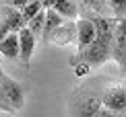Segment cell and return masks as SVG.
<instances>
[{"label":"cell","instance_id":"obj_15","mask_svg":"<svg viewBox=\"0 0 126 117\" xmlns=\"http://www.w3.org/2000/svg\"><path fill=\"white\" fill-rule=\"evenodd\" d=\"M41 10H44V6H41V2L39 0H33L31 4H27L23 10H21V14H23V19H25V23H29L31 19L35 17V14H39Z\"/></svg>","mask_w":126,"mask_h":117},{"label":"cell","instance_id":"obj_5","mask_svg":"<svg viewBox=\"0 0 126 117\" xmlns=\"http://www.w3.org/2000/svg\"><path fill=\"white\" fill-rule=\"evenodd\" d=\"M112 60L120 66L122 74H126V19L116 21L114 45H112Z\"/></svg>","mask_w":126,"mask_h":117},{"label":"cell","instance_id":"obj_8","mask_svg":"<svg viewBox=\"0 0 126 117\" xmlns=\"http://www.w3.org/2000/svg\"><path fill=\"white\" fill-rule=\"evenodd\" d=\"M35 43H37V39L33 37V33L27 27L19 31V60L23 62V66H29L31 64V56L35 51Z\"/></svg>","mask_w":126,"mask_h":117},{"label":"cell","instance_id":"obj_4","mask_svg":"<svg viewBox=\"0 0 126 117\" xmlns=\"http://www.w3.org/2000/svg\"><path fill=\"white\" fill-rule=\"evenodd\" d=\"M25 27H27V23H25V19H23L19 8L0 4V41L8 33H19Z\"/></svg>","mask_w":126,"mask_h":117},{"label":"cell","instance_id":"obj_6","mask_svg":"<svg viewBox=\"0 0 126 117\" xmlns=\"http://www.w3.org/2000/svg\"><path fill=\"white\" fill-rule=\"evenodd\" d=\"M77 51H85L95 39V23L87 17H79L77 21Z\"/></svg>","mask_w":126,"mask_h":117},{"label":"cell","instance_id":"obj_14","mask_svg":"<svg viewBox=\"0 0 126 117\" xmlns=\"http://www.w3.org/2000/svg\"><path fill=\"white\" fill-rule=\"evenodd\" d=\"M106 2H108V8L112 12V17L116 21L126 19V0H106Z\"/></svg>","mask_w":126,"mask_h":117},{"label":"cell","instance_id":"obj_12","mask_svg":"<svg viewBox=\"0 0 126 117\" xmlns=\"http://www.w3.org/2000/svg\"><path fill=\"white\" fill-rule=\"evenodd\" d=\"M77 2H79L81 8H87V10H91V12H97V14H101V17H112L106 0H77Z\"/></svg>","mask_w":126,"mask_h":117},{"label":"cell","instance_id":"obj_1","mask_svg":"<svg viewBox=\"0 0 126 117\" xmlns=\"http://www.w3.org/2000/svg\"><path fill=\"white\" fill-rule=\"evenodd\" d=\"M81 8V6H79ZM87 10V8H81ZM87 19H91L95 23V39L93 43L87 47L85 51L77 54V58H72L70 64L77 66V64H85L89 68H99L106 62L112 60V45H114V29H116V19L112 17H101L97 12H91L87 10Z\"/></svg>","mask_w":126,"mask_h":117},{"label":"cell","instance_id":"obj_3","mask_svg":"<svg viewBox=\"0 0 126 117\" xmlns=\"http://www.w3.org/2000/svg\"><path fill=\"white\" fill-rule=\"evenodd\" d=\"M0 90H2V97L6 101V105L15 113L19 109H23V105H25V86L19 80H15L13 76H8L6 72H2V76H0Z\"/></svg>","mask_w":126,"mask_h":117},{"label":"cell","instance_id":"obj_11","mask_svg":"<svg viewBox=\"0 0 126 117\" xmlns=\"http://www.w3.org/2000/svg\"><path fill=\"white\" fill-rule=\"evenodd\" d=\"M0 56L8 60H19V33H8L0 41Z\"/></svg>","mask_w":126,"mask_h":117},{"label":"cell","instance_id":"obj_16","mask_svg":"<svg viewBox=\"0 0 126 117\" xmlns=\"http://www.w3.org/2000/svg\"><path fill=\"white\" fill-rule=\"evenodd\" d=\"M33 0H0V4H4V6H13V8H19L23 10L27 4H31Z\"/></svg>","mask_w":126,"mask_h":117},{"label":"cell","instance_id":"obj_13","mask_svg":"<svg viewBox=\"0 0 126 117\" xmlns=\"http://www.w3.org/2000/svg\"><path fill=\"white\" fill-rule=\"evenodd\" d=\"M44 25H46V10H41L39 14H35V17L27 23V29L33 33L35 39H41V33H44Z\"/></svg>","mask_w":126,"mask_h":117},{"label":"cell","instance_id":"obj_10","mask_svg":"<svg viewBox=\"0 0 126 117\" xmlns=\"http://www.w3.org/2000/svg\"><path fill=\"white\" fill-rule=\"evenodd\" d=\"M62 23H64V19H62L54 8H48V10H46V25H44V33H41V41L48 43L50 37H52V33H54Z\"/></svg>","mask_w":126,"mask_h":117},{"label":"cell","instance_id":"obj_18","mask_svg":"<svg viewBox=\"0 0 126 117\" xmlns=\"http://www.w3.org/2000/svg\"><path fill=\"white\" fill-rule=\"evenodd\" d=\"M39 2H41V6H44V10H48V8H52V6H54V2H56V0H39Z\"/></svg>","mask_w":126,"mask_h":117},{"label":"cell","instance_id":"obj_2","mask_svg":"<svg viewBox=\"0 0 126 117\" xmlns=\"http://www.w3.org/2000/svg\"><path fill=\"white\" fill-rule=\"evenodd\" d=\"M89 88L99 97L103 107L126 117V78L112 80V78H91L85 82Z\"/></svg>","mask_w":126,"mask_h":117},{"label":"cell","instance_id":"obj_9","mask_svg":"<svg viewBox=\"0 0 126 117\" xmlns=\"http://www.w3.org/2000/svg\"><path fill=\"white\" fill-rule=\"evenodd\" d=\"M52 8H54L64 21H77L81 17V8H79L77 0H56Z\"/></svg>","mask_w":126,"mask_h":117},{"label":"cell","instance_id":"obj_7","mask_svg":"<svg viewBox=\"0 0 126 117\" xmlns=\"http://www.w3.org/2000/svg\"><path fill=\"white\" fill-rule=\"evenodd\" d=\"M50 43H56L60 47H66L70 43H77V23L75 21H64L58 29L52 33Z\"/></svg>","mask_w":126,"mask_h":117},{"label":"cell","instance_id":"obj_17","mask_svg":"<svg viewBox=\"0 0 126 117\" xmlns=\"http://www.w3.org/2000/svg\"><path fill=\"white\" fill-rule=\"evenodd\" d=\"M2 72H4V70H2V66H0V76H2ZM0 111H4V113H10V115L15 113V111L6 105V101H4V97H2V90H0Z\"/></svg>","mask_w":126,"mask_h":117}]
</instances>
